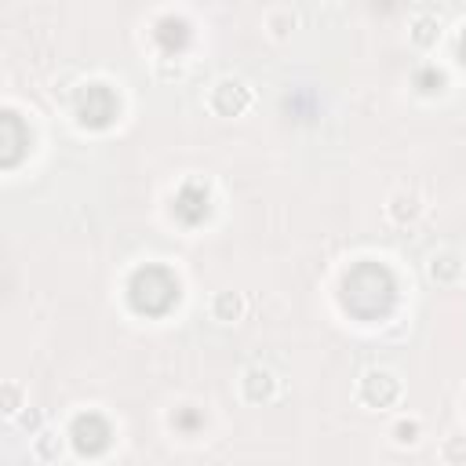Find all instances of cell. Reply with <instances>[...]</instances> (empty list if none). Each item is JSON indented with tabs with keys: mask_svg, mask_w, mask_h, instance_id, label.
<instances>
[{
	"mask_svg": "<svg viewBox=\"0 0 466 466\" xmlns=\"http://www.w3.org/2000/svg\"><path fill=\"white\" fill-rule=\"evenodd\" d=\"M386 437H390L393 448L411 451V448L422 444V437H426V422H422V415H397V419L386 426Z\"/></svg>",
	"mask_w": 466,
	"mask_h": 466,
	"instance_id": "ba28073f",
	"label": "cell"
},
{
	"mask_svg": "<svg viewBox=\"0 0 466 466\" xmlns=\"http://www.w3.org/2000/svg\"><path fill=\"white\" fill-rule=\"evenodd\" d=\"M0 408H4V419H18L22 411H25V390H22V382H4V390H0Z\"/></svg>",
	"mask_w": 466,
	"mask_h": 466,
	"instance_id": "7c38bea8",
	"label": "cell"
},
{
	"mask_svg": "<svg viewBox=\"0 0 466 466\" xmlns=\"http://www.w3.org/2000/svg\"><path fill=\"white\" fill-rule=\"evenodd\" d=\"M237 390H240V400H244V404H251V408H262V404H273V400L280 397L284 382H280V375H277L269 364H262V360H251V364H244V368H240Z\"/></svg>",
	"mask_w": 466,
	"mask_h": 466,
	"instance_id": "277c9868",
	"label": "cell"
},
{
	"mask_svg": "<svg viewBox=\"0 0 466 466\" xmlns=\"http://www.w3.org/2000/svg\"><path fill=\"white\" fill-rule=\"evenodd\" d=\"M437 459L448 462V466H466V433L462 430L444 433L441 444H437Z\"/></svg>",
	"mask_w": 466,
	"mask_h": 466,
	"instance_id": "30bf717a",
	"label": "cell"
},
{
	"mask_svg": "<svg viewBox=\"0 0 466 466\" xmlns=\"http://www.w3.org/2000/svg\"><path fill=\"white\" fill-rule=\"evenodd\" d=\"M441 36H444V22L437 11H415L408 18V44L415 51H433L441 44Z\"/></svg>",
	"mask_w": 466,
	"mask_h": 466,
	"instance_id": "52a82bcc",
	"label": "cell"
},
{
	"mask_svg": "<svg viewBox=\"0 0 466 466\" xmlns=\"http://www.w3.org/2000/svg\"><path fill=\"white\" fill-rule=\"evenodd\" d=\"M62 433L58 430H40L36 437H33V455L36 459H44V462H55L58 455H62Z\"/></svg>",
	"mask_w": 466,
	"mask_h": 466,
	"instance_id": "8fae6325",
	"label": "cell"
},
{
	"mask_svg": "<svg viewBox=\"0 0 466 466\" xmlns=\"http://www.w3.org/2000/svg\"><path fill=\"white\" fill-rule=\"evenodd\" d=\"M204 102H208V109H211L215 116L233 120V116H244V113L255 106V91H251V84H248L244 76L222 73V76H215V80H211V87H208Z\"/></svg>",
	"mask_w": 466,
	"mask_h": 466,
	"instance_id": "7a4b0ae2",
	"label": "cell"
},
{
	"mask_svg": "<svg viewBox=\"0 0 466 466\" xmlns=\"http://www.w3.org/2000/svg\"><path fill=\"white\" fill-rule=\"evenodd\" d=\"M430 211V197L419 189V186H393L382 200V218L393 226V229H411L426 218Z\"/></svg>",
	"mask_w": 466,
	"mask_h": 466,
	"instance_id": "3957f363",
	"label": "cell"
},
{
	"mask_svg": "<svg viewBox=\"0 0 466 466\" xmlns=\"http://www.w3.org/2000/svg\"><path fill=\"white\" fill-rule=\"evenodd\" d=\"M357 400L368 411H390L404 400V379L386 364H371L357 379Z\"/></svg>",
	"mask_w": 466,
	"mask_h": 466,
	"instance_id": "6da1fadb",
	"label": "cell"
},
{
	"mask_svg": "<svg viewBox=\"0 0 466 466\" xmlns=\"http://www.w3.org/2000/svg\"><path fill=\"white\" fill-rule=\"evenodd\" d=\"M317 4H335V0H317Z\"/></svg>",
	"mask_w": 466,
	"mask_h": 466,
	"instance_id": "4fadbf2b",
	"label": "cell"
},
{
	"mask_svg": "<svg viewBox=\"0 0 466 466\" xmlns=\"http://www.w3.org/2000/svg\"><path fill=\"white\" fill-rule=\"evenodd\" d=\"M295 29H299V15H295L288 4H277V7H269V11L262 15V33H266L273 44H288V40L295 36Z\"/></svg>",
	"mask_w": 466,
	"mask_h": 466,
	"instance_id": "9c48e42d",
	"label": "cell"
},
{
	"mask_svg": "<svg viewBox=\"0 0 466 466\" xmlns=\"http://www.w3.org/2000/svg\"><path fill=\"white\" fill-rule=\"evenodd\" d=\"M248 309H251L248 295H244V291H233V288H218V291H211V299H208V317H211L218 328L240 324V320L248 317Z\"/></svg>",
	"mask_w": 466,
	"mask_h": 466,
	"instance_id": "8992f818",
	"label": "cell"
},
{
	"mask_svg": "<svg viewBox=\"0 0 466 466\" xmlns=\"http://www.w3.org/2000/svg\"><path fill=\"white\" fill-rule=\"evenodd\" d=\"M426 277L437 284V288H459L466 280V255L455 248V244H441L426 255Z\"/></svg>",
	"mask_w": 466,
	"mask_h": 466,
	"instance_id": "5b68a950",
	"label": "cell"
}]
</instances>
